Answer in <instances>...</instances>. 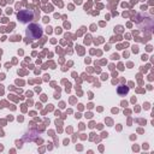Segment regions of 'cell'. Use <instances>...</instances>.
Masks as SVG:
<instances>
[{"label":"cell","mask_w":154,"mask_h":154,"mask_svg":"<svg viewBox=\"0 0 154 154\" xmlns=\"http://www.w3.org/2000/svg\"><path fill=\"white\" fill-rule=\"evenodd\" d=\"M17 17H18V19L22 22V23H28L29 21L33 19L34 12L31 10H22V11H19V12H18Z\"/></svg>","instance_id":"obj_2"},{"label":"cell","mask_w":154,"mask_h":154,"mask_svg":"<svg viewBox=\"0 0 154 154\" xmlns=\"http://www.w3.org/2000/svg\"><path fill=\"white\" fill-rule=\"evenodd\" d=\"M43 29L39 24H30L27 29V37L31 40H37L42 36Z\"/></svg>","instance_id":"obj_1"},{"label":"cell","mask_w":154,"mask_h":154,"mask_svg":"<svg viewBox=\"0 0 154 154\" xmlns=\"http://www.w3.org/2000/svg\"><path fill=\"white\" fill-rule=\"evenodd\" d=\"M128 92H129V88L128 87H124V85H119V87H118V93L121 94V95L127 94Z\"/></svg>","instance_id":"obj_3"}]
</instances>
